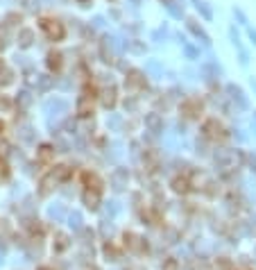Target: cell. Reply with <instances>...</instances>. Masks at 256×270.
<instances>
[{
	"instance_id": "cell-26",
	"label": "cell",
	"mask_w": 256,
	"mask_h": 270,
	"mask_svg": "<svg viewBox=\"0 0 256 270\" xmlns=\"http://www.w3.org/2000/svg\"><path fill=\"white\" fill-rule=\"evenodd\" d=\"M71 225L75 227V230L82 227V218H79V213H73V216H71Z\"/></svg>"
},
{
	"instance_id": "cell-2",
	"label": "cell",
	"mask_w": 256,
	"mask_h": 270,
	"mask_svg": "<svg viewBox=\"0 0 256 270\" xmlns=\"http://www.w3.org/2000/svg\"><path fill=\"white\" fill-rule=\"evenodd\" d=\"M202 109H204L202 100H197V98L184 100V102H182V107H179V112H182V116H184V118H200Z\"/></svg>"
},
{
	"instance_id": "cell-32",
	"label": "cell",
	"mask_w": 256,
	"mask_h": 270,
	"mask_svg": "<svg viewBox=\"0 0 256 270\" xmlns=\"http://www.w3.org/2000/svg\"><path fill=\"white\" fill-rule=\"evenodd\" d=\"M0 259H2V252H0Z\"/></svg>"
},
{
	"instance_id": "cell-31",
	"label": "cell",
	"mask_w": 256,
	"mask_h": 270,
	"mask_svg": "<svg viewBox=\"0 0 256 270\" xmlns=\"http://www.w3.org/2000/svg\"><path fill=\"white\" fill-rule=\"evenodd\" d=\"M41 270H50V268H41Z\"/></svg>"
},
{
	"instance_id": "cell-8",
	"label": "cell",
	"mask_w": 256,
	"mask_h": 270,
	"mask_svg": "<svg viewBox=\"0 0 256 270\" xmlns=\"http://www.w3.org/2000/svg\"><path fill=\"white\" fill-rule=\"evenodd\" d=\"M46 64H48V68L53 73H59L61 71V66H64V57H61V53H48V59H46Z\"/></svg>"
},
{
	"instance_id": "cell-17",
	"label": "cell",
	"mask_w": 256,
	"mask_h": 270,
	"mask_svg": "<svg viewBox=\"0 0 256 270\" xmlns=\"http://www.w3.org/2000/svg\"><path fill=\"white\" fill-rule=\"evenodd\" d=\"M12 79H14V71H12V68H7V66H0V86L9 84Z\"/></svg>"
},
{
	"instance_id": "cell-29",
	"label": "cell",
	"mask_w": 256,
	"mask_h": 270,
	"mask_svg": "<svg viewBox=\"0 0 256 270\" xmlns=\"http://www.w3.org/2000/svg\"><path fill=\"white\" fill-rule=\"evenodd\" d=\"M165 270H177V264H175V261H168V264H165Z\"/></svg>"
},
{
	"instance_id": "cell-13",
	"label": "cell",
	"mask_w": 256,
	"mask_h": 270,
	"mask_svg": "<svg viewBox=\"0 0 256 270\" xmlns=\"http://www.w3.org/2000/svg\"><path fill=\"white\" fill-rule=\"evenodd\" d=\"M77 114L82 118H89L93 114V100H86V98H79L77 102Z\"/></svg>"
},
{
	"instance_id": "cell-9",
	"label": "cell",
	"mask_w": 256,
	"mask_h": 270,
	"mask_svg": "<svg viewBox=\"0 0 256 270\" xmlns=\"http://www.w3.org/2000/svg\"><path fill=\"white\" fill-rule=\"evenodd\" d=\"M227 91H229V96H231V98H234V100L238 102V107H240V109H247V100H245L243 89H238V86L229 84V86H227Z\"/></svg>"
},
{
	"instance_id": "cell-30",
	"label": "cell",
	"mask_w": 256,
	"mask_h": 270,
	"mask_svg": "<svg viewBox=\"0 0 256 270\" xmlns=\"http://www.w3.org/2000/svg\"><path fill=\"white\" fill-rule=\"evenodd\" d=\"M2 130H5V125H2V123H0V132H2Z\"/></svg>"
},
{
	"instance_id": "cell-10",
	"label": "cell",
	"mask_w": 256,
	"mask_h": 270,
	"mask_svg": "<svg viewBox=\"0 0 256 270\" xmlns=\"http://www.w3.org/2000/svg\"><path fill=\"white\" fill-rule=\"evenodd\" d=\"M84 184H86V191L100 193V189H102V182H100V177H98V175H93V173H86V175H84Z\"/></svg>"
},
{
	"instance_id": "cell-6",
	"label": "cell",
	"mask_w": 256,
	"mask_h": 270,
	"mask_svg": "<svg viewBox=\"0 0 256 270\" xmlns=\"http://www.w3.org/2000/svg\"><path fill=\"white\" fill-rule=\"evenodd\" d=\"M127 179H129V173H127V168H116L111 175V182L116 189H125L127 186Z\"/></svg>"
},
{
	"instance_id": "cell-19",
	"label": "cell",
	"mask_w": 256,
	"mask_h": 270,
	"mask_svg": "<svg viewBox=\"0 0 256 270\" xmlns=\"http://www.w3.org/2000/svg\"><path fill=\"white\" fill-rule=\"evenodd\" d=\"M53 182H57V179L53 177V175H48V177L41 179V195H46V193H50V189H53Z\"/></svg>"
},
{
	"instance_id": "cell-24",
	"label": "cell",
	"mask_w": 256,
	"mask_h": 270,
	"mask_svg": "<svg viewBox=\"0 0 256 270\" xmlns=\"http://www.w3.org/2000/svg\"><path fill=\"white\" fill-rule=\"evenodd\" d=\"M0 109H2V112L12 109V100L7 98V96H0Z\"/></svg>"
},
{
	"instance_id": "cell-11",
	"label": "cell",
	"mask_w": 256,
	"mask_h": 270,
	"mask_svg": "<svg viewBox=\"0 0 256 270\" xmlns=\"http://www.w3.org/2000/svg\"><path fill=\"white\" fill-rule=\"evenodd\" d=\"M66 109H68V102H66V100H61V98H55V100H50V102H46V112L48 114H53V112H61V114H64Z\"/></svg>"
},
{
	"instance_id": "cell-15",
	"label": "cell",
	"mask_w": 256,
	"mask_h": 270,
	"mask_svg": "<svg viewBox=\"0 0 256 270\" xmlns=\"http://www.w3.org/2000/svg\"><path fill=\"white\" fill-rule=\"evenodd\" d=\"M188 27H191V32L195 34V37H200V39H202L204 43H209V41H211V39H209V34L204 32V30H202V27H200V25H197L195 20H191V23H188Z\"/></svg>"
},
{
	"instance_id": "cell-5",
	"label": "cell",
	"mask_w": 256,
	"mask_h": 270,
	"mask_svg": "<svg viewBox=\"0 0 256 270\" xmlns=\"http://www.w3.org/2000/svg\"><path fill=\"white\" fill-rule=\"evenodd\" d=\"M100 100H102V105H105L107 109H111V107L116 105V86L113 84L105 86V89L100 91Z\"/></svg>"
},
{
	"instance_id": "cell-16",
	"label": "cell",
	"mask_w": 256,
	"mask_h": 270,
	"mask_svg": "<svg viewBox=\"0 0 256 270\" xmlns=\"http://www.w3.org/2000/svg\"><path fill=\"white\" fill-rule=\"evenodd\" d=\"M53 154H55V150L50 145H41L39 148V161H43V164H48V161L53 159Z\"/></svg>"
},
{
	"instance_id": "cell-3",
	"label": "cell",
	"mask_w": 256,
	"mask_h": 270,
	"mask_svg": "<svg viewBox=\"0 0 256 270\" xmlns=\"http://www.w3.org/2000/svg\"><path fill=\"white\" fill-rule=\"evenodd\" d=\"M204 136L211 138V141H224V138H227V132H224V127L220 125L216 118H211L204 123Z\"/></svg>"
},
{
	"instance_id": "cell-27",
	"label": "cell",
	"mask_w": 256,
	"mask_h": 270,
	"mask_svg": "<svg viewBox=\"0 0 256 270\" xmlns=\"http://www.w3.org/2000/svg\"><path fill=\"white\" fill-rule=\"evenodd\" d=\"M129 48L134 50V53H143V50H145V48L141 46V43H129Z\"/></svg>"
},
{
	"instance_id": "cell-21",
	"label": "cell",
	"mask_w": 256,
	"mask_h": 270,
	"mask_svg": "<svg viewBox=\"0 0 256 270\" xmlns=\"http://www.w3.org/2000/svg\"><path fill=\"white\" fill-rule=\"evenodd\" d=\"M164 2H165V7H168V12H170L172 16H182V9L177 7V2H175V0H164Z\"/></svg>"
},
{
	"instance_id": "cell-14",
	"label": "cell",
	"mask_w": 256,
	"mask_h": 270,
	"mask_svg": "<svg viewBox=\"0 0 256 270\" xmlns=\"http://www.w3.org/2000/svg\"><path fill=\"white\" fill-rule=\"evenodd\" d=\"M84 204L89 207V209H98V204H100V193L86 191V193H84Z\"/></svg>"
},
{
	"instance_id": "cell-1",
	"label": "cell",
	"mask_w": 256,
	"mask_h": 270,
	"mask_svg": "<svg viewBox=\"0 0 256 270\" xmlns=\"http://www.w3.org/2000/svg\"><path fill=\"white\" fill-rule=\"evenodd\" d=\"M41 30L46 32V37L50 41H61L64 39V34H66L64 25H61L57 19H43L41 20Z\"/></svg>"
},
{
	"instance_id": "cell-25",
	"label": "cell",
	"mask_w": 256,
	"mask_h": 270,
	"mask_svg": "<svg viewBox=\"0 0 256 270\" xmlns=\"http://www.w3.org/2000/svg\"><path fill=\"white\" fill-rule=\"evenodd\" d=\"M30 100H32V98H30V93H20V96H18V105L27 107V105H30Z\"/></svg>"
},
{
	"instance_id": "cell-20",
	"label": "cell",
	"mask_w": 256,
	"mask_h": 270,
	"mask_svg": "<svg viewBox=\"0 0 256 270\" xmlns=\"http://www.w3.org/2000/svg\"><path fill=\"white\" fill-rule=\"evenodd\" d=\"M193 2H195V7L200 9V12H202V16H204L206 20H209L211 16H213V14H211V9H209V5H206L204 0H193Z\"/></svg>"
},
{
	"instance_id": "cell-12",
	"label": "cell",
	"mask_w": 256,
	"mask_h": 270,
	"mask_svg": "<svg viewBox=\"0 0 256 270\" xmlns=\"http://www.w3.org/2000/svg\"><path fill=\"white\" fill-rule=\"evenodd\" d=\"M32 41H34V32L30 30V27H23L18 32V46L20 48H30L32 46Z\"/></svg>"
},
{
	"instance_id": "cell-28",
	"label": "cell",
	"mask_w": 256,
	"mask_h": 270,
	"mask_svg": "<svg viewBox=\"0 0 256 270\" xmlns=\"http://www.w3.org/2000/svg\"><path fill=\"white\" fill-rule=\"evenodd\" d=\"M184 50H186V55H188V57H191V59H195V57H197V53H195V50H193L191 46H186Z\"/></svg>"
},
{
	"instance_id": "cell-7",
	"label": "cell",
	"mask_w": 256,
	"mask_h": 270,
	"mask_svg": "<svg viewBox=\"0 0 256 270\" xmlns=\"http://www.w3.org/2000/svg\"><path fill=\"white\" fill-rule=\"evenodd\" d=\"M145 127L150 130V132H161L164 130V120L159 114H147L145 116Z\"/></svg>"
},
{
	"instance_id": "cell-23",
	"label": "cell",
	"mask_w": 256,
	"mask_h": 270,
	"mask_svg": "<svg viewBox=\"0 0 256 270\" xmlns=\"http://www.w3.org/2000/svg\"><path fill=\"white\" fill-rule=\"evenodd\" d=\"M95 93H98V91H95L93 86H89V84H86L84 89H82V98H86V100H93V98H95Z\"/></svg>"
},
{
	"instance_id": "cell-18",
	"label": "cell",
	"mask_w": 256,
	"mask_h": 270,
	"mask_svg": "<svg viewBox=\"0 0 256 270\" xmlns=\"http://www.w3.org/2000/svg\"><path fill=\"white\" fill-rule=\"evenodd\" d=\"M172 189H175L177 193H186L188 191V179L186 177H175L172 179Z\"/></svg>"
},
{
	"instance_id": "cell-4",
	"label": "cell",
	"mask_w": 256,
	"mask_h": 270,
	"mask_svg": "<svg viewBox=\"0 0 256 270\" xmlns=\"http://www.w3.org/2000/svg\"><path fill=\"white\" fill-rule=\"evenodd\" d=\"M125 82H127V86H131V89H141V86H145V75L141 71H136V68H131V71L127 73Z\"/></svg>"
},
{
	"instance_id": "cell-22",
	"label": "cell",
	"mask_w": 256,
	"mask_h": 270,
	"mask_svg": "<svg viewBox=\"0 0 256 270\" xmlns=\"http://www.w3.org/2000/svg\"><path fill=\"white\" fill-rule=\"evenodd\" d=\"M53 177L55 179H66L68 177V168H66V166H57V168L53 171Z\"/></svg>"
}]
</instances>
